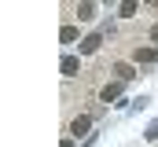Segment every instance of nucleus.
<instances>
[{
    "label": "nucleus",
    "mask_w": 158,
    "mask_h": 147,
    "mask_svg": "<svg viewBox=\"0 0 158 147\" xmlns=\"http://www.w3.org/2000/svg\"><path fill=\"white\" fill-rule=\"evenodd\" d=\"M99 44H103V37H99V33H92V37H85V40H81V52H85V55H92Z\"/></svg>",
    "instance_id": "obj_1"
},
{
    "label": "nucleus",
    "mask_w": 158,
    "mask_h": 147,
    "mask_svg": "<svg viewBox=\"0 0 158 147\" xmlns=\"http://www.w3.org/2000/svg\"><path fill=\"white\" fill-rule=\"evenodd\" d=\"M136 63H158L155 48H136Z\"/></svg>",
    "instance_id": "obj_2"
},
{
    "label": "nucleus",
    "mask_w": 158,
    "mask_h": 147,
    "mask_svg": "<svg viewBox=\"0 0 158 147\" xmlns=\"http://www.w3.org/2000/svg\"><path fill=\"white\" fill-rule=\"evenodd\" d=\"M88 125H92V118H85V114H81L77 121L70 125V132H74V136H81V132H88Z\"/></svg>",
    "instance_id": "obj_3"
},
{
    "label": "nucleus",
    "mask_w": 158,
    "mask_h": 147,
    "mask_svg": "<svg viewBox=\"0 0 158 147\" xmlns=\"http://www.w3.org/2000/svg\"><path fill=\"white\" fill-rule=\"evenodd\" d=\"M114 74H118V81H132V77H136L129 63H118V66H114Z\"/></svg>",
    "instance_id": "obj_4"
},
{
    "label": "nucleus",
    "mask_w": 158,
    "mask_h": 147,
    "mask_svg": "<svg viewBox=\"0 0 158 147\" xmlns=\"http://www.w3.org/2000/svg\"><path fill=\"white\" fill-rule=\"evenodd\" d=\"M77 59H74V55H66V59H63V74H66V77H74V74H77Z\"/></svg>",
    "instance_id": "obj_5"
},
{
    "label": "nucleus",
    "mask_w": 158,
    "mask_h": 147,
    "mask_svg": "<svg viewBox=\"0 0 158 147\" xmlns=\"http://www.w3.org/2000/svg\"><path fill=\"white\" fill-rule=\"evenodd\" d=\"M77 15H81V22L96 19V4H81V7H77Z\"/></svg>",
    "instance_id": "obj_6"
},
{
    "label": "nucleus",
    "mask_w": 158,
    "mask_h": 147,
    "mask_svg": "<svg viewBox=\"0 0 158 147\" xmlns=\"http://www.w3.org/2000/svg\"><path fill=\"white\" fill-rule=\"evenodd\" d=\"M118 92H121V85H107V88H103V103H110V99H118Z\"/></svg>",
    "instance_id": "obj_7"
},
{
    "label": "nucleus",
    "mask_w": 158,
    "mask_h": 147,
    "mask_svg": "<svg viewBox=\"0 0 158 147\" xmlns=\"http://www.w3.org/2000/svg\"><path fill=\"white\" fill-rule=\"evenodd\" d=\"M118 11H121V15H125V19H129V15H136V4H132V0H125V4H121Z\"/></svg>",
    "instance_id": "obj_8"
},
{
    "label": "nucleus",
    "mask_w": 158,
    "mask_h": 147,
    "mask_svg": "<svg viewBox=\"0 0 158 147\" xmlns=\"http://www.w3.org/2000/svg\"><path fill=\"white\" fill-rule=\"evenodd\" d=\"M59 37H63V40H77V30H74V26H63V33H59Z\"/></svg>",
    "instance_id": "obj_9"
},
{
    "label": "nucleus",
    "mask_w": 158,
    "mask_h": 147,
    "mask_svg": "<svg viewBox=\"0 0 158 147\" xmlns=\"http://www.w3.org/2000/svg\"><path fill=\"white\" fill-rule=\"evenodd\" d=\"M147 140H158V121L151 125V129H147Z\"/></svg>",
    "instance_id": "obj_10"
},
{
    "label": "nucleus",
    "mask_w": 158,
    "mask_h": 147,
    "mask_svg": "<svg viewBox=\"0 0 158 147\" xmlns=\"http://www.w3.org/2000/svg\"><path fill=\"white\" fill-rule=\"evenodd\" d=\"M151 37H155V40H158V26H155V30H151Z\"/></svg>",
    "instance_id": "obj_11"
}]
</instances>
